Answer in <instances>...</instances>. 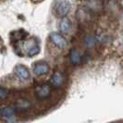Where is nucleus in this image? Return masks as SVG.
<instances>
[{
	"label": "nucleus",
	"mask_w": 123,
	"mask_h": 123,
	"mask_svg": "<svg viewBox=\"0 0 123 123\" xmlns=\"http://www.w3.org/2000/svg\"><path fill=\"white\" fill-rule=\"evenodd\" d=\"M69 57H70V61L73 65H78L80 63V60H81V55H80V52L78 50H71L70 52V55H69Z\"/></svg>",
	"instance_id": "obj_10"
},
{
	"label": "nucleus",
	"mask_w": 123,
	"mask_h": 123,
	"mask_svg": "<svg viewBox=\"0 0 123 123\" xmlns=\"http://www.w3.org/2000/svg\"><path fill=\"white\" fill-rule=\"evenodd\" d=\"M59 30L63 33H68L71 30V22L68 18H63L59 23Z\"/></svg>",
	"instance_id": "obj_9"
},
{
	"label": "nucleus",
	"mask_w": 123,
	"mask_h": 123,
	"mask_svg": "<svg viewBox=\"0 0 123 123\" xmlns=\"http://www.w3.org/2000/svg\"><path fill=\"white\" fill-rule=\"evenodd\" d=\"M52 86L55 87V88H59L63 85V83L65 82V77L64 75L59 72V71H55V73L53 74L51 80H50Z\"/></svg>",
	"instance_id": "obj_6"
},
{
	"label": "nucleus",
	"mask_w": 123,
	"mask_h": 123,
	"mask_svg": "<svg viewBox=\"0 0 123 123\" xmlns=\"http://www.w3.org/2000/svg\"><path fill=\"white\" fill-rule=\"evenodd\" d=\"M49 38L51 42L55 44L59 49H64L67 47V41L61 34L58 32H51L49 34Z\"/></svg>",
	"instance_id": "obj_3"
},
{
	"label": "nucleus",
	"mask_w": 123,
	"mask_h": 123,
	"mask_svg": "<svg viewBox=\"0 0 123 123\" xmlns=\"http://www.w3.org/2000/svg\"><path fill=\"white\" fill-rule=\"evenodd\" d=\"M69 9H70V4L69 2L67 0H62L59 1L56 6H55V14L58 16V17H61V18H65V16H67V14L69 12Z\"/></svg>",
	"instance_id": "obj_2"
},
{
	"label": "nucleus",
	"mask_w": 123,
	"mask_h": 123,
	"mask_svg": "<svg viewBox=\"0 0 123 123\" xmlns=\"http://www.w3.org/2000/svg\"><path fill=\"white\" fill-rule=\"evenodd\" d=\"M31 1L34 3H40V2H43V0H31Z\"/></svg>",
	"instance_id": "obj_13"
},
{
	"label": "nucleus",
	"mask_w": 123,
	"mask_h": 123,
	"mask_svg": "<svg viewBox=\"0 0 123 123\" xmlns=\"http://www.w3.org/2000/svg\"><path fill=\"white\" fill-rule=\"evenodd\" d=\"M49 66L47 63H44V62H42V63H38L36 64L34 67H33V73L37 75V76H43V75H45L49 72Z\"/></svg>",
	"instance_id": "obj_7"
},
{
	"label": "nucleus",
	"mask_w": 123,
	"mask_h": 123,
	"mask_svg": "<svg viewBox=\"0 0 123 123\" xmlns=\"http://www.w3.org/2000/svg\"><path fill=\"white\" fill-rule=\"evenodd\" d=\"M0 115L2 119L6 122H13L15 120V109L10 106H3L0 111Z\"/></svg>",
	"instance_id": "obj_4"
},
{
	"label": "nucleus",
	"mask_w": 123,
	"mask_h": 123,
	"mask_svg": "<svg viewBox=\"0 0 123 123\" xmlns=\"http://www.w3.org/2000/svg\"><path fill=\"white\" fill-rule=\"evenodd\" d=\"M23 47L27 52V55L29 57H32L34 55L39 54L40 52V46L34 39H31L29 41H26L23 44Z\"/></svg>",
	"instance_id": "obj_1"
},
{
	"label": "nucleus",
	"mask_w": 123,
	"mask_h": 123,
	"mask_svg": "<svg viewBox=\"0 0 123 123\" xmlns=\"http://www.w3.org/2000/svg\"><path fill=\"white\" fill-rule=\"evenodd\" d=\"M16 107L19 110H28L31 107V104L25 99H19L16 103Z\"/></svg>",
	"instance_id": "obj_11"
},
{
	"label": "nucleus",
	"mask_w": 123,
	"mask_h": 123,
	"mask_svg": "<svg viewBox=\"0 0 123 123\" xmlns=\"http://www.w3.org/2000/svg\"><path fill=\"white\" fill-rule=\"evenodd\" d=\"M51 94V87L47 84H43L36 88V95L39 98H46Z\"/></svg>",
	"instance_id": "obj_8"
},
{
	"label": "nucleus",
	"mask_w": 123,
	"mask_h": 123,
	"mask_svg": "<svg viewBox=\"0 0 123 123\" xmlns=\"http://www.w3.org/2000/svg\"><path fill=\"white\" fill-rule=\"evenodd\" d=\"M7 96V90L5 89L4 87H1L0 88V98L2 99H5Z\"/></svg>",
	"instance_id": "obj_12"
},
{
	"label": "nucleus",
	"mask_w": 123,
	"mask_h": 123,
	"mask_svg": "<svg viewBox=\"0 0 123 123\" xmlns=\"http://www.w3.org/2000/svg\"><path fill=\"white\" fill-rule=\"evenodd\" d=\"M14 72L18 76L20 80H27L30 79V72L29 69L25 67L24 65H20L18 64L14 68Z\"/></svg>",
	"instance_id": "obj_5"
},
{
	"label": "nucleus",
	"mask_w": 123,
	"mask_h": 123,
	"mask_svg": "<svg viewBox=\"0 0 123 123\" xmlns=\"http://www.w3.org/2000/svg\"><path fill=\"white\" fill-rule=\"evenodd\" d=\"M122 23H123V16H122Z\"/></svg>",
	"instance_id": "obj_14"
}]
</instances>
